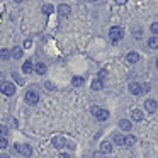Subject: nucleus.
Here are the masks:
<instances>
[{
	"label": "nucleus",
	"mask_w": 158,
	"mask_h": 158,
	"mask_svg": "<svg viewBox=\"0 0 158 158\" xmlns=\"http://www.w3.org/2000/svg\"><path fill=\"white\" fill-rule=\"evenodd\" d=\"M123 38H124V31H123V27L116 26V27H110V29H109V39H110L112 43H119V41H123Z\"/></svg>",
	"instance_id": "nucleus-1"
},
{
	"label": "nucleus",
	"mask_w": 158,
	"mask_h": 158,
	"mask_svg": "<svg viewBox=\"0 0 158 158\" xmlns=\"http://www.w3.org/2000/svg\"><path fill=\"white\" fill-rule=\"evenodd\" d=\"M24 99H26V102H27L29 106H36V104L39 102V94L36 92V90H27L26 95H24Z\"/></svg>",
	"instance_id": "nucleus-2"
},
{
	"label": "nucleus",
	"mask_w": 158,
	"mask_h": 158,
	"mask_svg": "<svg viewBox=\"0 0 158 158\" xmlns=\"http://www.w3.org/2000/svg\"><path fill=\"white\" fill-rule=\"evenodd\" d=\"M0 92L5 94V95H14L15 94V85L10 82H4V83H0Z\"/></svg>",
	"instance_id": "nucleus-3"
},
{
	"label": "nucleus",
	"mask_w": 158,
	"mask_h": 158,
	"mask_svg": "<svg viewBox=\"0 0 158 158\" xmlns=\"http://www.w3.org/2000/svg\"><path fill=\"white\" fill-rule=\"evenodd\" d=\"M92 114H94V116H95L99 121H107V119H109V110L100 109V107H94V109H92Z\"/></svg>",
	"instance_id": "nucleus-4"
},
{
	"label": "nucleus",
	"mask_w": 158,
	"mask_h": 158,
	"mask_svg": "<svg viewBox=\"0 0 158 158\" xmlns=\"http://www.w3.org/2000/svg\"><path fill=\"white\" fill-rule=\"evenodd\" d=\"M15 150L17 153H21L22 156H31L32 155V148L29 144H15Z\"/></svg>",
	"instance_id": "nucleus-5"
},
{
	"label": "nucleus",
	"mask_w": 158,
	"mask_h": 158,
	"mask_svg": "<svg viewBox=\"0 0 158 158\" xmlns=\"http://www.w3.org/2000/svg\"><path fill=\"white\" fill-rule=\"evenodd\" d=\"M129 92L133 94V95H141V83L139 82H131L129 83Z\"/></svg>",
	"instance_id": "nucleus-6"
},
{
	"label": "nucleus",
	"mask_w": 158,
	"mask_h": 158,
	"mask_svg": "<svg viewBox=\"0 0 158 158\" xmlns=\"http://www.w3.org/2000/svg\"><path fill=\"white\" fill-rule=\"evenodd\" d=\"M144 109H146L150 114H155V112H156V100L148 99L146 102H144Z\"/></svg>",
	"instance_id": "nucleus-7"
},
{
	"label": "nucleus",
	"mask_w": 158,
	"mask_h": 158,
	"mask_svg": "<svg viewBox=\"0 0 158 158\" xmlns=\"http://www.w3.org/2000/svg\"><path fill=\"white\" fill-rule=\"evenodd\" d=\"M110 151H112V143H110V141H102V143H100V153L107 155V153H110Z\"/></svg>",
	"instance_id": "nucleus-8"
},
{
	"label": "nucleus",
	"mask_w": 158,
	"mask_h": 158,
	"mask_svg": "<svg viewBox=\"0 0 158 158\" xmlns=\"http://www.w3.org/2000/svg\"><path fill=\"white\" fill-rule=\"evenodd\" d=\"M65 144H66V141H65V138H63V136H55V138H53V146H55V148L61 150Z\"/></svg>",
	"instance_id": "nucleus-9"
},
{
	"label": "nucleus",
	"mask_w": 158,
	"mask_h": 158,
	"mask_svg": "<svg viewBox=\"0 0 158 158\" xmlns=\"http://www.w3.org/2000/svg\"><path fill=\"white\" fill-rule=\"evenodd\" d=\"M32 72H36L38 75H44L46 73V65L44 63H36V65H32Z\"/></svg>",
	"instance_id": "nucleus-10"
},
{
	"label": "nucleus",
	"mask_w": 158,
	"mask_h": 158,
	"mask_svg": "<svg viewBox=\"0 0 158 158\" xmlns=\"http://www.w3.org/2000/svg\"><path fill=\"white\" fill-rule=\"evenodd\" d=\"M70 12H72V9H70V5H66V4H61L58 7V14L61 15V17H66Z\"/></svg>",
	"instance_id": "nucleus-11"
},
{
	"label": "nucleus",
	"mask_w": 158,
	"mask_h": 158,
	"mask_svg": "<svg viewBox=\"0 0 158 158\" xmlns=\"http://www.w3.org/2000/svg\"><path fill=\"white\" fill-rule=\"evenodd\" d=\"M126 60H127L129 63H138V61H139V53H136V51H131V53H127Z\"/></svg>",
	"instance_id": "nucleus-12"
},
{
	"label": "nucleus",
	"mask_w": 158,
	"mask_h": 158,
	"mask_svg": "<svg viewBox=\"0 0 158 158\" xmlns=\"http://www.w3.org/2000/svg\"><path fill=\"white\" fill-rule=\"evenodd\" d=\"M119 127H121L123 131H131L133 124H131V121H127V119H121V121H119Z\"/></svg>",
	"instance_id": "nucleus-13"
},
{
	"label": "nucleus",
	"mask_w": 158,
	"mask_h": 158,
	"mask_svg": "<svg viewBox=\"0 0 158 158\" xmlns=\"http://www.w3.org/2000/svg\"><path fill=\"white\" fill-rule=\"evenodd\" d=\"M131 119L133 121H141L143 119V112H141L139 109H133L131 110Z\"/></svg>",
	"instance_id": "nucleus-14"
},
{
	"label": "nucleus",
	"mask_w": 158,
	"mask_h": 158,
	"mask_svg": "<svg viewBox=\"0 0 158 158\" xmlns=\"http://www.w3.org/2000/svg\"><path fill=\"white\" fill-rule=\"evenodd\" d=\"M0 60H4V61H7V60H10V51L5 48L0 49Z\"/></svg>",
	"instance_id": "nucleus-15"
},
{
	"label": "nucleus",
	"mask_w": 158,
	"mask_h": 158,
	"mask_svg": "<svg viewBox=\"0 0 158 158\" xmlns=\"http://www.w3.org/2000/svg\"><path fill=\"white\" fill-rule=\"evenodd\" d=\"M22 73H27V75H29V73H32V63L29 61V60L22 65Z\"/></svg>",
	"instance_id": "nucleus-16"
},
{
	"label": "nucleus",
	"mask_w": 158,
	"mask_h": 158,
	"mask_svg": "<svg viewBox=\"0 0 158 158\" xmlns=\"http://www.w3.org/2000/svg\"><path fill=\"white\" fill-rule=\"evenodd\" d=\"M134 141H136V138L131 136V134H129V136H124V144H123V146H133Z\"/></svg>",
	"instance_id": "nucleus-17"
},
{
	"label": "nucleus",
	"mask_w": 158,
	"mask_h": 158,
	"mask_svg": "<svg viewBox=\"0 0 158 158\" xmlns=\"http://www.w3.org/2000/svg\"><path fill=\"white\" fill-rule=\"evenodd\" d=\"M72 85L73 87H82L83 85V77H73V78H72Z\"/></svg>",
	"instance_id": "nucleus-18"
},
{
	"label": "nucleus",
	"mask_w": 158,
	"mask_h": 158,
	"mask_svg": "<svg viewBox=\"0 0 158 158\" xmlns=\"http://www.w3.org/2000/svg\"><path fill=\"white\" fill-rule=\"evenodd\" d=\"M102 87H104V83H102L100 78H97V80L92 82V90H102Z\"/></svg>",
	"instance_id": "nucleus-19"
},
{
	"label": "nucleus",
	"mask_w": 158,
	"mask_h": 158,
	"mask_svg": "<svg viewBox=\"0 0 158 158\" xmlns=\"http://www.w3.org/2000/svg\"><path fill=\"white\" fill-rule=\"evenodd\" d=\"M41 10H43V14L49 15V14H53V12H55V7H53V5H48V4H46V5H43Z\"/></svg>",
	"instance_id": "nucleus-20"
},
{
	"label": "nucleus",
	"mask_w": 158,
	"mask_h": 158,
	"mask_svg": "<svg viewBox=\"0 0 158 158\" xmlns=\"http://www.w3.org/2000/svg\"><path fill=\"white\" fill-rule=\"evenodd\" d=\"M10 56H14L15 60L22 58V49H21V48H14V49L10 51Z\"/></svg>",
	"instance_id": "nucleus-21"
},
{
	"label": "nucleus",
	"mask_w": 158,
	"mask_h": 158,
	"mask_svg": "<svg viewBox=\"0 0 158 158\" xmlns=\"http://www.w3.org/2000/svg\"><path fill=\"white\" fill-rule=\"evenodd\" d=\"M114 143L119 144V146H123L124 144V136L123 134H114Z\"/></svg>",
	"instance_id": "nucleus-22"
},
{
	"label": "nucleus",
	"mask_w": 158,
	"mask_h": 158,
	"mask_svg": "<svg viewBox=\"0 0 158 158\" xmlns=\"http://www.w3.org/2000/svg\"><path fill=\"white\" fill-rule=\"evenodd\" d=\"M148 46H150V48H153V49L158 48V39H156V36L150 38V41H148Z\"/></svg>",
	"instance_id": "nucleus-23"
},
{
	"label": "nucleus",
	"mask_w": 158,
	"mask_h": 158,
	"mask_svg": "<svg viewBox=\"0 0 158 158\" xmlns=\"http://www.w3.org/2000/svg\"><path fill=\"white\" fill-rule=\"evenodd\" d=\"M7 133H9V129L0 124V138H5V136H7Z\"/></svg>",
	"instance_id": "nucleus-24"
},
{
	"label": "nucleus",
	"mask_w": 158,
	"mask_h": 158,
	"mask_svg": "<svg viewBox=\"0 0 158 158\" xmlns=\"http://www.w3.org/2000/svg\"><path fill=\"white\" fill-rule=\"evenodd\" d=\"M12 78H14V80H15V82H17V83H19V85H22V83H24V80H22V78H21V77H19V75H17V73H14V72H12Z\"/></svg>",
	"instance_id": "nucleus-25"
},
{
	"label": "nucleus",
	"mask_w": 158,
	"mask_h": 158,
	"mask_svg": "<svg viewBox=\"0 0 158 158\" xmlns=\"http://www.w3.org/2000/svg\"><path fill=\"white\" fill-rule=\"evenodd\" d=\"M7 139L5 138H0V150H4V148H7Z\"/></svg>",
	"instance_id": "nucleus-26"
},
{
	"label": "nucleus",
	"mask_w": 158,
	"mask_h": 158,
	"mask_svg": "<svg viewBox=\"0 0 158 158\" xmlns=\"http://www.w3.org/2000/svg\"><path fill=\"white\" fill-rule=\"evenodd\" d=\"M151 32H153V34H156V32H158V24H156V22L151 24Z\"/></svg>",
	"instance_id": "nucleus-27"
},
{
	"label": "nucleus",
	"mask_w": 158,
	"mask_h": 158,
	"mask_svg": "<svg viewBox=\"0 0 158 158\" xmlns=\"http://www.w3.org/2000/svg\"><path fill=\"white\" fill-rule=\"evenodd\" d=\"M44 87H46L48 90H55V85H53L51 82H46V83H44Z\"/></svg>",
	"instance_id": "nucleus-28"
},
{
	"label": "nucleus",
	"mask_w": 158,
	"mask_h": 158,
	"mask_svg": "<svg viewBox=\"0 0 158 158\" xmlns=\"http://www.w3.org/2000/svg\"><path fill=\"white\" fill-rule=\"evenodd\" d=\"M31 44H32L31 39H26V41H24V48H31Z\"/></svg>",
	"instance_id": "nucleus-29"
},
{
	"label": "nucleus",
	"mask_w": 158,
	"mask_h": 158,
	"mask_svg": "<svg viewBox=\"0 0 158 158\" xmlns=\"http://www.w3.org/2000/svg\"><path fill=\"white\" fill-rule=\"evenodd\" d=\"M133 34L136 36V38H139V36H141V29H134V31H133Z\"/></svg>",
	"instance_id": "nucleus-30"
},
{
	"label": "nucleus",
	"mask_w": 158,
	"mask_h": 158,
	"mask_svg": "<svg viewBox=\"0 0 158 158\" xmlns=\"http://www.w3.org/2000/svg\"><path fill=\"white\" fill-rule=\"evenodd\" d=\"M99 75H100V78H104V77H107V72H106V70H100Z\"/></svg>",
	"instance_id": "nucleus-31"
},
{
	"label": "nucleus",
	"mask_w": 158,
	"mask_h": 158,
	"mask_svg": "<svg viewBox=\"0 0 158 158\" xmlns=\"http://www.w3.org/2000/svg\"><path fill=\"white\" fill-rule=\"evenodd\" d=\"M60 158H72V156H70L68 153H61V155H60Z\"/></svg>",
	"instance_id": "nucleus-32"
},
{
	"label": "nucleus",
	"mask_w": 158,
	"mask_h": 158,
	"mask_svg": "<svg viewBox=\"0 0 158 158\" xmlns=\"http://www.w3.org/2000/svg\"><path fill=\"white\" fill-rule=\"evenodd\" d=\"M94 158H106V156H104L102 153H95V155H94Z\"/></svg>",
	"instance_id": "nucleus-33"
},
{
	"label": "nucleus",
	"mask_w": 158,
	"mask_h": 158,
	"mask_svg": "<svg viewBox=\"0 0 158 158\" xmlns=\"http://www.w3.org/2000/svg\"><path fill=\"white\" fill-rule=\"evenodd\" d=\"M0 158H10L9 155H5V153H0Z\"/></svg>",
	"instance_id": "nucleus-34"
},
{
	"label": "nucleus",
	"mask_w": 158,
	"mask_h": 158,
	"mask_svg": "<svg viewBox=\"0 0 158 158\" xmlns=\"http://www.w3.org/2000/svg\"><path fill=\"white\" fill-rule=\"evenodd\" d=\"M0 82L4 83V75H2V73H0Z\"/></svg>",
	"instance_id": "nucleus-35"
},
{
	"label": "nucleus",
	"mask_w": 158,
	"mask_h": 158,
	"mask_svg": "<svg viewBox=\"0 0 158 158\" xmlns=\"http://www.w3.org/2000/svg\"><path fill=\"white\" fill-rule=\"evenodd\" d=\"M14 2H15V4H21V2H22V0H14Z\"/></svg>",
	"instance_id": "nucleus-36"
},
{
	"label": "nucleus",
	"mask_w": 158,
	"mask_h": 158,
	"mask_svg": "<svg viewBox=\"0 0 158 158\" xmlns=\"http://www.w3.org/2000/svg\"><path fill=\"white\" fill-rule=\"evenodd\" d=\"M85 2H92V0H85Z\"/></svg>",
	"instance_id": "nucleus-37"
}]
</instances>
